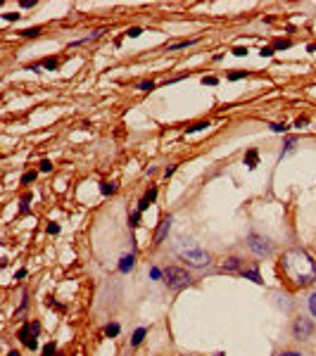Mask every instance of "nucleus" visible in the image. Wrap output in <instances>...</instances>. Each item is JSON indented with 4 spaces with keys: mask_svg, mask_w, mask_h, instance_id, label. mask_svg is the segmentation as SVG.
<instances>
[{
    "mask_svg": "<svg viewBox=\"0 0 316 356\" xmlns=\"http://www.w3.org/2000/svg\"><path fill=\"white\" fill-rule=\"evenodd\" d=\"M133 264H136V257H133V254H126V257L121 259V264H119V271H121V273H129L133 268Z\"/></svg>",
    "mask_w": 316,
    "mask_h": 356,
    "instance_id": "9b49d317",
    "label": "nucleus"
},
{
    "mask_svg": "<svg viewBox=\"0 0 316 356\" xmlns=\"http://www.w3.org/2000/svg\"><path fill=\"white\" fill-rule=\"evenodd\" d=\"M200 128H207V124L202 121V124H193L191 128H185V131H200Z\"/></svg>",
    "mask_w": 316,
    "mask_h": 356,
    "instance_id": "e433bc0d",
    "label": "nucleus"
},
{
    "mask_svg": "<svg viewBox=\"0 0 316 356\" xmlns=\"http://www.w3.org/2000/svg\"><path fill=\"white\" fill-rule=\"evenodd\" d=\"M17 19H19L17 12H5V22H17Z\"/></svg>",
    "mask_w": 316,
    "mask_h": 356,
    "instance_id": "c756f323",
    "label": "nucleus"
},
{
    "mask_svg": "<svg viewBox=\"0 0 316 356\" xmlns=\"http://www.w3.org/2000/svg\"><path fill=\"white\" fill-rule=\"evenodd\" d=\"M22 38H36V36H41V26H31V29H24V31H19Z\"/></svg>",
    "mask_w": 316,
    "mask_h": 356,
    "instance_id": "2eb2a0df",
    "label": "nucleus"
},
{
    "mask_svg": "<svg viewBox=\"0 0 316 356\" xmlns=\"http://www.w3.org/2000/svg\"><path fill=\"white\" fill-rule=\"evenodd\" d=\"M50 169H52V164H50L48 159H43V162H41V171H50Z\"/></svg>",
    "mask_w": 316,
    "mask_h": 356,
    "instance_id": "4c0bfd02",
    "label": "nucleus"
},
{
    "mask_svg": "<svg viewBox=\"0 0 316 356\" xmlns=\"http://www.w3.org/2000/svg\"><path fill=\"white\" fill-rule=\"evenodd\" d=\"M145 335H148V328H138V330L133 332V337H131V347H138V344L145 340Z\"/></svg>",
    "mask_w": 316,
    "mask_h": 356,
    "instance_id": "f8f14e48",
    "label": "nucleus"
},
{
    "mask_svg": "<svg viewBox=\"0 0 316 356\" xmlns=\"http://www.w3.org/2000/svg\"><path fill=\"white\" fill-rule=\"evenodd\" d=\"M174 254L181 259V261H185L191 268H205V266H209V261H212L209 252H205L198 242L185 240V238L174 242Z\"/></svg>",
    "mask_w": 316,
    "mask_h": 356,
    "instance_id": "f03ea898",
    "label": "nucleus"
},
{
    "mask_svg": "<svg viewBox=\"0 0 316 356\" xmlns=\"http://www.w3.org/2000/svg\"><path fill=\"white\" fill-rule=\"evenodd\" d=\"M292 43L290 41H283V38H278V41L274 43V50H285V48H290Z\"/></svg>",
    "mask_w": 316,
    "mask_h": 356,
    "instance_id": "5701e85b",
    "label": "nucleus"
},
{
    "mask_svg": "<svg viewBox=\"0 0 316 356\" xmlns=\"http://www.w3.org/2000/svg\"><path fill=\"white\" fill-rule=\"evenodd\" d=\"M274 52H276L274 48H262V57H271Z\"/></svg>",
    "mask_w": 316,
    "mask_h": 356,
    "instance_id": "c9c22d12",
    "label": "nucleus"
},
{
    "mask_svg": "<svg viewBox=\"0 0 316 356\" xmlns=\"http://www.w3.org/2000/svg\"><path fill=\"white\" fill-rule=\"evenodd\" d=\"M174 171H176V166H166V171H164V176H166V178H169V176L174 174Z\"/></svg>",
    "mask_w": 316,
    "mask_h": 356,
    "instance_id": "ea45409f",
    "label": "nucleus"
},
{
    "mask_svg": "<svg viewBox=\"0 0 316 356\" xmlns=\"http://www.w3.org/2000/svg\"><path fill=\"white\" fill-rule=\"evenodd\" d=\"M233 55H235V57H245V55H247V48H235Z\"/></svg>",
    "mask_w": 316,
    "mask_h": 356,
    "instance_id": "7c9ffc66",
    "label": "nucleus"
},
{
    "mask_svg": "<svg viewBox=\"0 0 316 356\" xmlns=\"http://www.w3.org/2000/svg\"><path fill=\"white\" fill-rule=\"evenodd\" d=\"M278 356H304L302 351H297V349H283Z\"/></svg>",
    "mask_w": 316,
    "mask_h": 356,
    "instance_id": "a878e982",
    "label": "nucleus"
},
{
    "mask_svg": "<svg viewBox=\"0 0 316 356\" xmlns=\"http://www.w3.org/2000/svg\"><path fill=\"white\" fill-rule=\"evenodd\" d=\"M36 181V171H29V174L22 176V183H33Z\"/></svg>",
    "mask_w": 316,
    "mask_h": 356,
    "instance_id": "cd10ccee",
    "label": "nucleus"
},
{
    "mask_svg": "<svg viewBox=\"0 0 316 356\" xmlns=\"http://www.w3.org/2000/svg\"><path fill=\"white\" fill-rule=\"evenodd\" d=\"M307 124H309V119H307V116H299L297 121H295V126H297V128H302V126H307Z\"/></svg>",
    "mask_w": 316,
    "mask_h": 356,
    "instance_id": "72a5a7b5",
    "label": "nucleus"
},
{
    "mask_svg": "<svg viewBox=\"0 0 316 356\" xmlns=\"http://www.w3.org/2000/svg\"><path fill=\"white\" fill-rule=\"evenodd\" d=\"M38 332H41V323H38V321H29V323H24L19 328V342H22L26 349H36Z\"/></svg>",
    "mask_w": 316,
    "mask_h": 356,
    "instance_id": "423d86ee",
    "label": "nucleus"
},
{
    "mask_svg": "<svg viewBox=\"0 0 316 356\" xmlns=\"http://www.w3.org/2000/svg\"><path fill=\"white\" fill-rule=\"evenodd\" d=\"M240 275H245V278H249V280L252 282H257V285H262V275H259V268L257 266H252V268H242L240 271Z\"/></svg>",
    "mask_w": 316,
    "mask_h": 356,
    "instance_id": "9d476101",
    "label": "nucleus"
},
{
    "mask_svg": "<svg viewBox=\"0 0 316 356\" xmlns=\"http://www.w3.org/2000/svg\"><path fill=\"white\" fill-rule=\"evenodd\" d=\"M271 131H274V133H285L288 128H285V126H281V124H271Z\"/></svg>",
    "mask_w": 316,
    "mask_h": 356,
    "instance_id": "473e14b6",
    "label": "nucleus"
},
{
    "mask_svg": "<svg viewBox=\"0 0 316 356\" xmlns=\"http://www.w3.org/2000/svg\"><path fill=\"white\" fill-rule=\"evenodd\" d=\"M55 354H57L55 342H50V344H45V347H43V356H55Z\"/></svg>",
    "mask_w": 316,
    "mask_h": 356,
    "instance_id": "aec40b11",
    "label": "nucleus"
},
{
    "mask_svg": "<svg viewBox=\"0 0 316 356\" xmlns=\"http://www.w3.org/2000/svg\"><path fill=\"white\" fill-rule=\"evenodd\" d=\"M150 275H152V278H159V275H162V271H159V268H152V271H150Z\"/></svg>",
    "mask_w": 316,
    "mask_h": 356,
    "instance_id": "a19ab883",
    "label": "nucleus"
},
{
    "mask_svg": "<svg viewBox=\"0 0 316 356\" xmlns=\"http://www.w3.org/2000/svg\"><path fill=\"white\" fill-rule=\"evenodd\" d=\"M307 309H309V314H311V318H316V292H311L307 297Z\"/></svg>",
    "mask_w": 316,
    "mask_h": 356,
    "instance_id": "f3484780",
    "label": "nucleus"
},
{
    "mask_svg": "<svg viewBox=\"0 0 316 356\" xmlns=\"http://www.w3.org/2000/svg\"><path fill=\"white\" fill-rule=\"evenodd\" d=\"M41 66H45L48 72H55V69L59 66V59H57V57H45V59L41 62Z\"/></svg>",
    "mask_w": 316,
    "mask_h": 356,
    "instance_id": "dca6fc26",
    "label": "nucleus"
},
{
    "mask_svg": "<svg viewBox=\"0 0 316 356\" xmlns=\"http://www.w3.org/2000/svg\"><path fill=\"white\" fill-rule=\"evenodd\" d=\"M290 332H292V337L299 342H307L311 335H314V321L311 318H307V316H295L292 318V325H290Z\"/></svg>",
    "mask_w": 316,
    "mask_h": 356,
    "instance_id": "39448f33",
    "label": "nucleus"
},
{
    "mask_svg": "<svg viewBox=\"0 0 316 356\" xmlns=\"http://www.w3.org/2000/svg\"><path fill=\"white\" fill-rule=\"evenodd\" d=\"M8 356H22V354H19V351H10Z\"/></svg>",
    "mask_w": 316,
    "mask_h": 356,
    "instance_id": "79ce46f5",
    "label": "nucleus"
},
{
    "mask_svg": "<svg viewBox=\"0 0 316 356\" xmlns=\"http://www.w3.org/2000/svg\"><path fill=\"white\" fill-rule=\"evenodd\" d=\"M247 247L257 259H271V257H274V242L269 240L266 235L249 233V235H247Z\"/></svg>",
    "mask_w": 316,
    "mask_h": 356,
    "instance_id": "20e7f679",
    "label": "nucleus"
},
{
    "mask_svg": "<svg viewBox=\"0 0 316 356\" xmlns=\"http://www.w3.org/2000/svg\"><path fill=\"white\" fill-rule=\"evenodd\" d=\"M100 190H102V195H114V192L119 190V185H116V183H102Z\"/></svg>",
    "mask_w": 316,
    "mask_h": 356,
    "instance_id": "a211bd4d",
    "label": "nucleus"
},
{
    "mask_svg": "<svg viewBox=\"0 0 316 356\" xmlns=\"http://www.w3.org/2000/svg\"><path fill=\"white\" fill-rule=\"evenodd\" d=\"M171 221H174L171 216H164V219L159 221L157 231H155V238H152V242H155V245H162V242H164V238L169 235V228H171Z\"/></svg>",
    "mask_w": 316,
    "mask_h": 356,
    "instance_id": "0eeeda50",
    "label": "nucleus"
},
{
    "mask_svg": "<svg viewBox=\"0 0 316 356\" xmlns=\"http://www.w3.org/2000/svg\"><path fill=\"white\" fill-rule=\"evenodd\" d=\"M48 233H50V235H57V233H59V226H57V224H50V226H48Z\"/></svg>",
    "mask_w": 316,
    "mask_h": 356,
    "instance_id": "f704fd0d",
    "label": "nucleus"
},
{
    "mask_svg": "<svg viewBox=\"0 0 316 356\" xmlns=\"http://www.w3.org/2000/svg\"><path fill=\"white\" fill-rule=\"evenodd\" d=\"M292 145H295V138H292V135H290V138L285 140V150H283V155H285V152H290V150H292Z\"/></svg>",
    "mask_w": 316,
    "mask_h": 356,
    "instance_id": "c85d7f7f",
    "label": "nucleus"
},
{
    "mask_svg": "<svg viewBox=\"0 0 316 356\" xmlns=\"http://www.w3.org/2000/svg\"><path fill=\"white\" fill-rule=\"evenodd\" d=\"M138 88H141V91H145V93H150V91H155V83H152V81H143Z\"/></svg>",
    "mask_w": 316,
    "mask_h": 356,
    "instance_id": "bb28decb",
    "label": "nucleus"
},
{
    "mask_svg": "<svg viewBox=\"0 0 316 356\" xmlns=\"http://www.w3.org/2000/svg\"><path fill=\"white\" fill-rule=\"evenodd\" d=\"M249 72H233V74H228V81H238V79H247Z\"/></svg>",
    "mask_w": 316,
    "mask_h": 356,
    "instance_id": "4be33fe9",
    "label": "nucleus"
},
{
    "mask_svg": "<svg viewBox=\"0 0 316 356\" xmlns=\"http://www.w3.org/2000/svg\"><path fill=\"white\" fill-rule=\"evenodd\" d=\"M219 271H221V273H235V271H238V273H240V271H242V259L240 257H228L224 264L219 266Z\"/></svg>",
    "mask_w": 316,
    "mask_h": 356,
    "instance_id": "6e6552de",
    "label": "nucleus"
},
{
    "mask_svg": "<svg viewBox=\"0 0 316 356\" xmlns=\"http://www.w3.org/2000/svg\"><path fill=\"white\" fill-rule=\"evenodd\" d=\"M193 43H198V38H193V41H178V43H171V45H166L169 52H174V50H181V48H188Z\"/></svg>",
    "mask_w": 316,
    "mask_h": 356,
    "instance_id": "4468645a",
    "label": "nucleus"
},
{
    "mask_svg": "<svg viewBox=\"0 0 316 356\" xmlns=\"http://www.w3.org/2000/svg\"><path fill=\"white\" fill-rule=\"evenodd\" d=\"M36 5V0H22V8H33Z\"/></svg>",
    "mask_w": 316,
    "mask_h": 356,
    "instance_id": "58836bf2",
    "label": "nucleus"
},
{
    "mask_svg": "<svg viewBox=\"0 0 316 356\" xmlns=\"http://www.w3.org/2000/svg\"><path fill=\"white\" fill-rule=\"evenodd\" d=\"M216 83H219L216 76H202V86H216Z\"/></svg>",
    "mask_w": 316,
    "mask_h": 356,
    "instance_id": "393cba45",
    "label": "nucleus"
},
{
    "mask_svg": "<svg viewBox=\"0 0 316 356\" xmlns=\"http://www.w3.org/2000/svg\"><path fill=\"white\" fill-rule=\"evenodd\" d=\"M141 214H143V211H133V214L129 216V226H131V228H136V226H138V221H141Z\"/></svg>",
    "mask_w": 316,
    "mask_h": 356,
    "instance_id": "412c9836",
    "label": "nucleus"
},
{
    "mask_svg": "<svg viewBox=\"0 0 316 356\" xmlns=\"http://www.w3.org/2000/svg\"><path fill=\"white\" fill-rule=\"evenodd\" d=\"M126 36H129V38H138V36H141V29H129Z\"/></svg>",
    "mask_w": 316,
    "mask_h": 356,
    "instance_id": "2f4dec72",
    "label": "nucleus"
},
{
    "mask_svg": "<svg viewBox=\"0 0 316 356\" xmlns=\"http://www.w3.org/2000/svg\"><path fill=\"white\" fill-rule=\"evenodd\" d=\"M105 335H107V337H116V335H119V323H109L107 328H105Z\"/></svg>",
    "mask_w": 316,
    "mask_h": 356,
    "instance_id": "6ab92c4d",
    "label": "nucleus"
},
{
    "mask_svg": "<svg viewBox=\"0 0 316 356\" xmlns=\"http://www.w3.org/2000/svg\"><path fill=\"white\" fill-rule=\"evenodd\" d=\"M29 202H31V195L26 192L24 197H22V214H29Z\"/></svg>",
    "mask_w": 316,
    "mask_h": 356,
    "instance_id": "b1692460",
    "label": "nucleus"
},
{
    "mask_svg": "<svg viewBox=\"0 0 316 356\" xmlns=\"http://www.w3.org/2000/svg\"><path fill=\"white\" fill-rule=\"evenodd\" d=\"M191 282H193L191 273H188L185 268H181V266H169V268H164V285L169 290H183V288H188Z\"/></svg>",
    "mask_w": 316,
    "mask_h": 356,
    "instance_id": "7ed1b4c3",
    "label": "nucleus"
},
{
    "mask_svg": "<svg viewBox=\"0 0 316 356\" xmlns=\"http://www.w3.org/2000/svg\"><path fill=\"white\" fill-rule=\"evenodd\" d=\"M155 199H157V188H150V190L145 192V197L141 199V204H138V211H145V209H148L150 204L155 202Z\"/></svg>",
    "mask_w": 316,
    "mask_h": 356,
    "instance_id": "1a4fd4ad",
    "label": "nucleus"
},
{
    "mask_svg": "<svg viewBox=\"0 0 316 356\" xmlns=\"http://www.w3.org/2000/svg\"><path fill=\"white\" fill-rule=\"evenodd\" d=\"M281 271L288 280L299 285V288L311 285L316 280V261L311 259L307 249H288L281 259Z\"/></svg>",
    "mask_w": 316,
    "mask_h": 356,
    "instance_id": "f257e3e1",
    "label": "nucleus"
},
{
    "mask_svg": "<svg viewBox=\"0 0 316 356\" xmlns=\"http://www.w3.org/2000/svg\"><path fill=\"white\" fill-rule=\"evenodd\" d=\"M259 162V155H257V150H249L247 155H245V166H249V169H255Z\"/></svg>",
    "mask_w": 316,
    "mask_h": 356,
    "instance_id": "ddd939ff",
    "label": "nucleus"
}]
</instances>
